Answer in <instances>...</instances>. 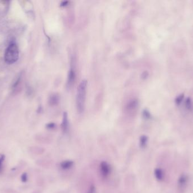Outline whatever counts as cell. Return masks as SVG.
<instances>
[{
  "label": "cell",
  "mask_w": 193,
  "mask_h": 193,
  "mask_svg": "<svg viewBox=\"0 0 193 193\" xmlns=\"http://www.w3.org/2000/svg\"><path fill=\"white\" fill-rule=\"evenodd\" d=\"M87 82L83 81L77 88L76 96V105L78 112L81 113L84 110L85 102Z\"/></svg>",
  "instance_id": "cell-1"
},
{
  "label": "cell",
  "mask_w": 193,
  "mask_h": 193,
  "mask_svg": "<svg viewBox=\"0 0 193 193\" xmlns=\"http://www.w3.org/2000/svg\"><path fill=\"white\" fill-rule=\"evenodd\" d=\"M19 49L15 42H11L6 49L5 60L7 64H13L19 59Z\"/></svg>",
  "instance_id": "cell-2"
},
{
  "label": "cell",
  "mask_w": 193,
  "mask_h": 193,
  "mask_svg": "<svg viewBox=\"0 0 193 193\" xmlns=\"http://www.w3.org/2000/svg\"><path fill=\"white\" fill-rule=\"evenodd\" d=\"M100 172L102 176L104 178L108 177L111 172V168L107 162L102 161L100 164Z\"/></svg>",
  "instance_id": "cell-3"
},
{
  "label": "cell",
  "mask_w": 193,
  "mask_h": 193,
  "mask_svg": "<svg viewBox=\"0 0 193 193\" xmlns=\"http://www.w3.org/2000/svg\"><path fill=\"white\" fill-rule=\"evenodd\" d=\"M69 126V121H68V117L67 114L66 113H64L63 114V121L62 123V128L64 131H66L68 129Z\"/></svg>",
  "instance_id": "cell-4"
},
{
  "label": "cell",
  "mask_w": 193,
  "mask_h": 193,
  "mask_svg": "<svg viewBox=\"0 0 193 193\" xmlns=\"http://www.w3.org/2000/svg\"><path fill=\"white\" fill-rule=\"evenodd\" d=\"M74 165V162L70 160L63 161L60 164V166L63 169H70Z\"/></svg>",
  "instance_id": "cell-5"
},
{
  "label": "cell",
  "mask_w": 193,
  "mask_h": 193,
  "mask_svg": "<svg viewBox=\"0 0 193 193\" xmlns=\"http://www.w3.org/2000/svg\"><path fill=\"white\" fill-rule=\"evenodd\" d=\"M75 73L74 70L71 69L70 70L69 75V79H68V85L69 87L72 86V85L74 83V82L75 81Z\"/></svg>",
  "instance_id": "cell-6"
},
{
  "label": "cell",
  "mask_w": 193,
  "mask_h": 193,
  "mask_svg": "<svg viewBox=\"0 0 193 193\" xmlns=\"http://www.w3.org/2000/svg\"><path fill=\"white\" fill-rule=\"evenodd\" d=\"M5 159V156L1 155L0 156V173L2 171L3 169V164Z\"/></svg>",
  "instance_id": "cell-7"
},
{
  "label": "cell",
  "mask_w": 193,
  "mask_h": 193,
  "mask_svg": "<svg viewBox=\"0 0 193 193\" xmlns=\"http://www.w3.org/2000/svg\"><path fill=\"white\" fill-rule=\"evenodd\" d=\"M155 176L158 180H161L163 178V173L160 169H156Z\"/></svg>",
  "instance_id": "cell-8"
},
{
  "label": "cell",
  "mask_w": 193,
  "mask_h": 193,
  "mask_svg": "<svg viewBox=\"0 0 193 193\" xmlns=\"http://www.w3.org/2000/svg\"><path fill=\"white\" fill-rule=\"evenodd\" d=\"M147 142V138L145 137V136H143L141 137V141H140V144H141V145L142 147H144L145 146L146 143Z\"/></svg>",
  "instance_id": "cell-9"
},
{
  "label": "cell",
  "mask_w": 193,
  "mask_h": 193,
  "mask_svg": "<svg viewBox=\"0 0 193 193\" xmlns=\"http://www.w3.org/2000/svg\"><path fill=\"white\" fill-rule=\"evenodd\" d=\"M28 180L27 173H23L21 176V181L23 183H26Z\"/></svg>",
  "instance_id": "cell-10"
},
{
  "label": "cell",
  "mask_w": 193,
  "mask_h": 193,
  "mask_svg": "<svg viewBox=\"0 0 193 193\" xmlns=\"http://www.w3.org/2000/svg\"><path fill=\"white\" fill-rule=\"evenodd\" d=\"M183 97V95H180V96L178 97L177 99H176V103H177V104H179L181 102H182Z\"/></svg>",
  "instance_id": "cell-11"
},
{
  "label": "cell",
  "mask_w": 193,
  "mask_h": 193,
  "mask_svg": "<svg viewBox=\"0 0 193 193\" xmlns=\"http://www.w3.org/2000/svg\"><path fill=\"white\" fill-rule=\"evenodd\" d=\"M95 190H96L95 187L93 185H91L87 193H95Z\"/></svg>",
  "instance_id": "cell-12"
},
{
  "label": "cell",
  "mask_w": 193,
  "mask_h": 193,
  "mask_svg": "<svg viewBox=\"0 0 193 193\" xmlns=\"http://www.w3.org/2000/svg\"><path fill=\"white\" fill-rule=\"evenodd\" d=\"M186 107L189 108V109H190L191 108V107H192V104H191V101L190 99H187L186 100Z\"/></svg>",
  "instance_id": "cell-13"
},
{
  "label": "cell",
  "mask_w": 193,
  "mask_h": 193,
  "mask_svg": "<svg viewBox=\"0 0 193 193\" xmlns=\"http://www.w3.org/2000/svg\"><path fill=\"white\" fill-rule=\"evenodd\" d=\"M55 126V125L54 123H49L47 125V128L49 129H52Z\"/></svg>",
  "instance_id": "cell-14"
}]
</instances>
